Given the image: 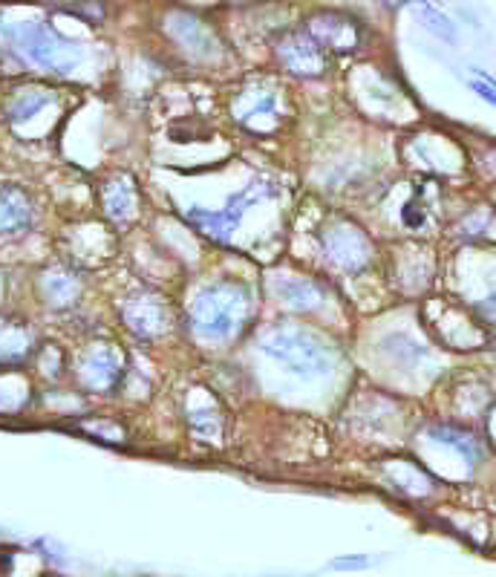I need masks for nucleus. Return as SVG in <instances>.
Segmentation results:
<instances>
[{"label": "nucleus", "mask_w": 496, "mask_h": 577, "mask_svg": "<svg viewBox=\"0 0 496 577\" xmlns=\"http://www.w3.org/2000/svg\"><path fill=\"white\" fill-rule=\"evenodd\" d=\"M473 90H476V93H479L482 99L491 101V104L496 107V87H494V84H479V81H473Z\"/></svg>", "instance_id": "nucleus-1"}]
</instances>
